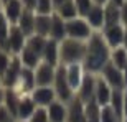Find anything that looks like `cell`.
Wrapping results in <instances>:
<instances>
[{
    "mask_svg": "<svg viewBox=\"0 0 127 122\" xmlns=\"http://www.w3.org/2000/svg\"><path fill=\"white\" fill-rule=\"evenodd\" d=\"M111 46L104 40L102 33L96 31L93 36L86 41V56L83 66L88 73L99 74L104 69V66L111 61Z\"/></svg>",
    "mask_w": 127,
    "mask_h": 122,
    "instance_id": "cell-1",
    "label": "cell"
},
{
    "mask_svg": "<svg viewBox=\"0 0 127 122\" xmlns=\"http://www.w3.org/2000/svg\"><path fill=\"white\" fill-rule=\"evenodd\" d=\"M86 56V41L66 38L60 43V64L69 66V64H83Z\"/></svg>",
    "mask_w": 127,
    "mask_h": 122,
    "instance_id": "cell-2",
    "label": "cell"
},
{
    "mask_svg": "<svg viewBox=\"0 0 127 122\" xmlns=\"http://www.w3.org/2000/svg\"><path fill=\"white\" fill-rule=\"evenodd\" d=\"M53 89L56 92L58 101H61L64 104L71 102L76 97V92L71 88L69 81H68V76H66V68L61 64L56 68V76H55V81H53Z\"/></svg>",
    "mask_w": 127,
    "mask_h": 122,
    "instance_id": "cell-3",
    "label": "cell"
},
{
    "mask_svg": "<svg viewBox=\"0 0 127 122\" xmlns=\"http://www.w3.org/2000/svg\"><path fill=\"white\" fill-rule=\"evenodd\" d=\"M94 33L96 31L91 28V25L88 23V20L84 17H76V18L66 22V35H68V38L79 40V41H88Z\"/></svg>",
    "mask_w": 127,
    "mask_h": 122,
    "instance_id": "cell-4",
    "label": "cell"
},
{
    "mask_svg": "<svg viewBox=\"0 0 127 122\" xmlns=\"http://www.w3.org/2000/svg\"><path fill=\"white\" fill-rule=\"evenodd\" d=\"M27 38H28V36H27V35H25L17 25H12L3 51L10 53L12 56H18L20 53H22V50L25 48V45H27Z\"/></svg>",
    "mask_w": 127,
    "mask_h": 122,
    "instance_id": "cell-5",
    "label": "cell"
},
{
    "mask_svg": "<svg viewBox=\"0 0 127 122\" xmlns=\"http://www.w3.org/2000/svg\"><path fill=\"white\" fill-rule=\"evenodd\" d=\"M99 76L107 83L112 89H126V83H124V74L122 69H119L117 66H114L111 61L104 66V69L99 73Z\"/></svg>",
    "mask_w": 127,
    "mask_h": 122,
    "instance_id": "cell-6",
    "label": "cell"
},
{
    "mask_svg": "<svg viewBox=\"0 0 127 122\" xmlns=\"http://www.w3.org/2000/svg\"><path fill=\"white\" fill-rule=\"evenodd\" d=\"M96 81H97V74L86 73L81 86L78 88V91H76V97L81 99L84 104L93 102V101H94V94H96Z\"/></svg>",
    "mask_w": 127,
    "mask_h": 122,
    "instance_id": "cell-7",
    "label": "cell"
},
{
    "mask_svg": "<svg viewBox=\"0 0 127 122\" xmlns=\"http://www.w3.org/2000/svg\"><path fill=\"white\" fill-rule=\"evenodd\" d=\"M35 88H36L35 69H30V68H25L23 66L18 81H17L15 88H12V89H15L18 94H22V96H28V94H32V91L35 89Z\"/></svg>",
    "mask_w": 127,
    "mask_h": 122,
    "instance_id": "cell-8",
    "label": "cell"
},
{
    "mask_svg": "<svg viewBox=\"0 0 127 122\" xmlns=\"http://www.w3.org/2000/svg\"><path fill=\"white\" fill-rule=\"evenodd\" d=\"M102 36L106 40L111 50H116V48L122 46L124 43V33H126V27L122 23H117V25H109V27H104L102 31Z\"/></svg>",
    "mask_w": 127,
    "mask_h": 122,
    "instance_id": "cell-9",
    "label": "cell"
},
{
    "mask_svg": "<svg viewBox=\"0 0 127 122\" xmlns=\"http://www.w3.org/2000/svg\"><path fill=\"white\" fill-rule=\"evenodd\" d=\"M30 96H32V99L35 101V104H36L38 107H48V106H51L55 101H58L53 86H36V88L32 91Z\"/></svg>",
    "mask_w": 127,
    "mask_h": 122,
    "instance_id": "cell-10",
    "label": "cell"
},
{
    "mask_svg": "<svg viewBox=\"0 0 127 122\" xmlns=\"http://www.w3.org/2000/svg\"><path fill=\"white\" fill-rule=\"evenodd\" d=\"M22 69H23V64H22L20 58L13 56L12 58V63H10V68L5 71V74L2 76V88H5V89L15 88V84H17V81H18V78H20Z\"/></svg>",
    "mask_w": 127,
    "mask_h": 122,
    "instance_id": "cell-11",
    "label": "cell"
},
{
    "mask_svg": "<svg viewBox=\"0 0 127 122\" xmlns=\"http://www.w3.org/2000/svg\"><path fill=\"white\" fill-rule=\"evenodd\" d=\"M56 68L58 66H51L41 61L40 66L35 69L36 86H53V81H55V76H56Z\"/></svg>",
    "mask_w": 127,
    "mask_h": 122,
    "instance_id": "cell-12",
    "label": "cell"
},
{
    "mask_svg": "<svg viewBox=\"0 0 127 122\" xmlns=\"http://www.w3.org/2000/svg\"><path fill=\"white\" fill-rule=\"evenodd\" d=\"M41 61L51 66H60V41L48 38L45 50L41 53Z\"/></svg>",
    "mask_w": 127,
    "mask_h": 122,
    "instance_id": "cell-13",
    "label": "cell"
},
{
    "mask_svg": "<svg viewBox=\"0 0 127 122\" xmlns=\"http://www.w3.org/2000/svg\"><path fill=\"white\" fill-rule=\"evenodd\" d=\"M36 109L38 106L35 104V101L32 99L30 94L22 96V101H20V106H18V114H17V122H28Z\"/></svg>",
    "mask_w": 127,
    "mask_h": 122,
    "instance_id": "cell-14",
    "label": "cell"
},
{
    "mask_svg": "<svg viewBox=\"0 0 127 122\" xmlns=\"http://www.w3.org/2000/svg\"><path fill=\"white\" fill-rule=\"evenodd\" d=\"M112 88L106 83V81L97 74V81H96V94H94V101L102 107V106H107L111 102V97H112Z\"/></svg>",
    "mask_w": 127,
    "mask_h": 122,
    "instance_id": "cell-15",
    "label": "cell"
},
{
    "mask_svg": "<svg viewBox=\"0 0 127 122\" xmlns=\"http://www.w3.org/2000/svg\"><path fill=\"white\" fill-rule=\"evenodd\" d=\"M66 122H86V104L74 97L68 102V121Z\"/></svg>",
    "mask_w": 127,
    "mask_h": 122,
    "instance_id": "cell-16",
    "label": "cell"
},
{
    "mask_svg": "<svg viewBox=\"0 0 127 122\" xmlns=\"http://www.w3.org/2000/svg\"><path fill=\"white\" fill-rule=\"evenodd\" d=\"M84 18L88 20V23L91 25V28L94 30V31H102L104 27H106V17H104L102 5H94Z\"/></svg>",
    "mask_w": 127,
    "mask_h": 122,
    "instance_id": "cell-17",
    "label": "cell"
},
{
    "mask_svg": "<svg viewBox=\"0 0 127 122\" xmlns=\"http://www.w3.org/2000/svg\"><path fill=\"white\" fill-rule=\"evenodd\" d=\"M66 68V76H68V81H69L71 88L74 89V92L78 91V88L81 86L83 79H84V76L88 71L84 69V66L81 64H69V66H64Z\"/></svg>",
    "mask_w": 127,
    "mask_h": 122,
    "instance_id": "cell-18",
    "label": "cell"
},
{
    "mask_svg": "<svg viewBox=\"0 0 127 122\" xmlns=\"http://www.w3.org/2000/svg\"><path fill=\"white\" fill-rule=\"evenodd\" d=\"M23 10L25 7L20 0H10V2L3 3V15L12 25H17V22L20 20V17L23 13Z\"/></svg>",
    "mask_w": 127,
    "mask_h": 122,
    "instance_id": "cell-19",
    "label": "cell"
},
{
    "mask_svg": "<svg viewBox=\"0 0 127 122\" xmlns=\"http://www.w3.org/2000/svg\"><path fill=\"white\" fill-rule=\"evenodd\" d=\"M50 122H66L68 121V104L61 101H55L51 106L46 107Z\"/></svg>",
    "mask_w": 127,
    "mask_h": 122,
    "instance_id": "cell-20",
    "label": "cell"
},
{
    "mask_svg": "<svg viewBox=\"0 0 127 122\" xmlns=\"http://www.w3.org/2000/svg\"><path fill=\"white\" fill-rule=\"evenodd\" d=\"M53 25V15H35V35L50 38Z\"/></svg>",
    "mask_w": 127,
    "mask_h": 122,
    "instance_id": "cell-21",
    "label": "cell"
},
{
    "mask_svg": "<svg viewBox=\"0 0 127 122\" xmlns=\"http://www.w3.org/2000/svg\"><path fill=\"white\" fill-rule=\"evenodd\" d=\"M35 12L33 10H23V13L20 17V20L17 22V27H18L22 31L27 35V36H32L35 35Z\"/></svg>",
    "mask_w": 127,
    "mask_h": 122,
    "instance_id": "cell-22",
    "label": "cell"
},
{
    "mask_svg": "<svg viewBox=\"0 0 127 122\" xmlns=\"http://www.w3.org/2000/svg\"><path fill=\"white\" fill-rule=\"evenodd\" d=\"M50 38H51V40H56V41H60V43L68 38V35H66V20H63L61 17L56 15V13H53V25H51Z\"/></svg>",
    "mask_w": 127,
    "mask_h": 122,
    "instance_id": "cell-23",
    "label": "cell"
},
{
    "mask_svg": "<svg viewBox=\"0 0 127 122\" xmlns=\"http://www.w3.org/2000/svg\"><path fill=\"white\" fill-rule=\"evenodd\" d=\"M20 101H22V94H18L15 89H5V101L3 106L10 111V114L17 119V114H18V106Z\"/></svg>",
    "mask_w": 127,
    "mask_h": 122,
    "instance_id": "cell-24",
    "label": "cell"
},
{
    "mask_svg": "<svg viewBox=\"0 0 127 122\" xmlns=\"http://www.w3.org/2000/svg\"><path fill=\"white\" fill-rule=\"evenodd\" d=\"M18 58H20V61H22V64H23L25 68H30V69H36L38 66H40V63H41V56L36 55L35 51H32V50L27 48V46L22 50Z\"/></svg>",
    "mask_w": 127,
    "mask_h": 122,
    "instance_id": "cell-25",
    "label": "cell"
},
{
    "mask_svg": "<svg viewBox=\"0 0 127 122\" xmlns=\"http://www.w3.org/2000/svg\"><path fill=\"white\" fill-rule=\"evenodd\" d=\"M55 13L60 15L63 20H66V22H69V20L76 18V17H79V13H78V7H76L74 0H69V2H66V3L60 5V7L55 10Z\"/></svg>",
    "mask_w": 127,
    "mask_h": 122,
    "instance_id": "cell-26",
    "label": "cell"
},
{
    "mask_svg": "<svg viewBox=\"0 0 127 122\" xmlns=\"http://www.w3.org/2000/svg\"><path fill=\"white\" fill-rule=\"evenodd\" d=\"M104 17H106V27L121 23V7L111 3V2L106 3L104 5Z\"/></svg>",
    "mask_w": 127,
    "mask_h": 122,
    "instance_id": "cell-27",
    "label": "cell"
},
{
    "mask_svg": "<svg viewBox=\"0 0 127 122\" xmlns=\"http://www.w3.org/2000/svg\"><path fill=\"white\" fill-rule=\"evenodd\" d=\"M109 106L117 112L121 119H124V89H114Z\"/></svg>",
    "mask_w": 127,
    "mask_h": 122,
    "instance_id": "cell-28",
    "label": "cell"
},
{
    "mask_svg": "<svg viewBox=\"0 0 127 122\" xmlns=\"http://www.w3.org/2000/svg\"><path fill=\"white\" fill-rule=\"evenodd\" d=\"M46 41H48V38H45V36H40V35H32V36L27 38V45H25V46L30 48L32 51H35L36 55H40V56H41V53H43V50H45Z\"/></svg>",
    "mask_w": 127,
    "mask_h": 122,
    "instance_id": "cell-29",
    "label": "cell"
},
{
    "mask_svg": "<svg viewBox=\"0 0 127 122\" xmlns=\"http://www.w3.org/2000/svg\"><path fill=\"white\" fill-rule=\"evenodd\" d=\"M111 63L117 66L119 69H124L127 66V50L124 46H119L111 51Z\"/></svg>",
    "mask_w": 127,
    "mask_h": 122,
    "instance_id": "cell-30",
    "label": "cell"
},
{
    "mask_svg": "<svg viewBox=\"0 0 127 122\" xmlns=\"http://www.w3.org/2000/svg\"><path fill=\"white\" fill-rule=\"evenodd\" d=\"M10 28H12V23L7 20L3 12H0V50H5V43H7V38H8Z\"/></svg>",
    "mask_w": 127,
    "mask_h": 122,
    "instance_id": "cell-31",
    "label": "cell"
},
{
    "mask_svg": "<svg viewBox=\"0 0 127 122\" xmlns=\"http://www.w3.org/2000/svg\"><path fill=\"white\" fill-rule=\"evenodd\" d=\"M101 122H122V119L117 116V112L114 111L111 106H102L101 107V116H99Z\"/></svg>",
    "mask_w": 127,
    "mask_h": 122,
    "instance_id": "cell-32",
    "label": "cell"
},
{
    "mask_svg": "<svg viewBox=\"0 0 127 122\" xmlns=\"http://www.w3.org/2000/svg\"><path fill=\"white\" fill-rule=\"evenodd\" d=\"M35 13H38V15H53L55 13V3H53V0H38Z\"/></svg>",
    "mask_w": 127,
    "mask_h": 122,
    "instance_id": "cell-33",
    "label": "cell"
},
{
    "mask_svg": "<svg viewBox=\"0 0 127 122\" xmlns=\"http://www.w3.org/2000/svg\"><path fill=\"white\" fill-rule=\"evenodd\" d=\"M76 7H78V13L79 17H86V15L89 13V10L94 7V0H74Z\"/></svg>",
    "mask_w": 127,
    "mask_h": 122,
    "instance_id": "cell-34",
    "label": "cell"
},
{
    "mask_svg": "<svg viewBox=\"0 0 127 122\" xmlns=\"http://www.w3.org/2000/svg\"><path fill=\"white\" fill-rule=\"evenodd\" d=\"M12 55L7 51H3V50H0V78L5 74V71L10 68V63H12Z\"/></svg>",
    "mask_w": 127,
    "mask_h": 122,
    "instance_id": "cell-35",
    "label": "cell"
},
{
    "mask_svg": "<svg viewBox=\"0 0 127 122\" xmlns=\"http://www.w3.org/2000/svg\"><path fill=\"white\" fill-rule=\"evenodd\" d=\"M28 122H50V117H48V111H46V107H38Z\"/></svg>",
    "mask_w": 127,
    "mask_h": 122,
    "instance_id": "cell-36",
    "label": "cell"
},
{
    "mask_svg": "<svg viewBox=\"0 0 127 122\" xmlns=\"http://www.w3.org/2000/svg\"><path fill=\"white\" fill-rule=\"evenodd\" d=\"M0 122H17V119L10 114V111L5 106H0Z\"/></svg>",
    "mask_w": 127,
    "mask_h": 122,
    "instance_id": "cell-37",
    "label": "cell"
},
{
    "mask_svg": "<svg viewBox=\"0 0 127 122\" xmlns=\"http://www.w3.org/2000/svg\"><path fill=\"white\" fill-rule=\"evenodd\" d=\"M22 3H23V7L27 10H36V5H38V0H20Z\"/></svg>",
    "mask_w": 127,
    "mask_h": 122,
    "instance_id": "cell-38",
    "label": "cell"
},
{
    "mask_svg": "<svg viewBox=\"0 0 127 122\" xmlns=\"http://www.w3.org/2000/svg\"><path fill=\"white\" fill-rule=\"evenodd\" d=\"M121 23L127 27V2L121 7Z\"/></svg>",
    "mask_w": 127,
    "mask_h": 122,
    "instance_id": "cell-39",
    "label": "cell"
},
{
    "mask_svg": "<svg viewBox=\"0 0 127 122\" xmlns=\"http://www.w3.org/2000/svg\"><path fill=\"white\" fill-rule=\"evenodd\" d=\"M124 117H127V88L124 89Z\"/></svg>",
    "mask_w": 127,
    "mask_h": 122,
    "instance_id": "cell-40",
    "label": "cell"
},
{
    "mask_svg": "<svg viewBox=\"0 0 127 122\" xmlns=\"http://www.w3.org/2000/svg\"><path fill=\"white\" fill-rule=\"evenodd\" d=\"M3 101H5V88L0 86V106H3Z\"/></svg>",
    "mask_w": 127,
    "mask_h": 122,
    "instance_id": "cell-41",
    "label": "cell"
},
{
    "mask_svg": "<svg viewBox=\"0 0 127 122\" xmlns=\"http://www.w3.org/2000/svg\"><path fill=\"white\" fill-rule=\"evenodd\" d=\"M109 2H111V3H114V5H117V7H122L127 0H109Z\"/></svg>",
    "mask_w": 127,
    "mask_h": 122,
    "instance_id": "cell-42",
    "label": "cell"
},
{
    "mask_svg": "<svg viewBox=\"0 0 127 122\" xmlns=\"http://www.w3.org/2000/svg\"><path fill=\"white\" fill-rule=\"evenodd\" d=\"M66 2H69V0H53V3H55V10L60 7V5H63V3H66Z\"/></svg>",
    "mask_w": 127,
    "mask_h": 122,
    "instance_id": "cell-43",
    "label": "cell"
},
{
    "mask_svg": "<svg viewBox=\"0 0 127 122\" xmlns=\"http://www.w3.org/2000/svg\"><path fill=\"white\" fill-rule=\"evenodd\" d=\"M94 3L96 5H102V7H104L106 3H109V0H94Z\"/></svg>",
    "mask_w": 127,
    "mask_h": 122,
    "instance_id": "cell-44",
    "label": "cell"
},
{
    "mask_svg": "<svg viewBox=\"0 0 127 122\" xmlns=\"http://www.w3.org/2000/svg\"><path fill=\"white\" fill-rule=\"evenodd\" d=\"M122 74H124V83H126V88H127V66L122 69Z\"/></svg>",
    "mask_w": 127,
    "mask_h": 122,
    "instance_id": "cell-45",
    "label": "cell"
},
{
    "mask_svg": "<svg viewBox=\"0 0 127 122\" xmlns=\"http://www.w3.org/2000/svg\"><path fill=\"white\" fill-rule=\"evenodd\" d=\"M122 46L127 50V27H126V33H124V43H122Z\"/></svg>",
    "mask_w": 127,
    "mask_h": 122,
    "instance_id": "cell-46",
    "label": "cell"
},
{
    "mask_svg": "<svg viewBox=\"0 0 127 122\" xmlns=\"http://www.w3.org/2000/svg\"><path fill=\"white\" fill-rule=\"evenodd\" d=\"M0 12H3V0H0Z\"/></svg>",
    "mask_w": 127,
    "mask_h": 122,
    "instance_id": "cell-47",
    "label": "cell"
},
{
    "mask_svg": "<svg viewBox=\"0 0 127 122\" xmlns=\"http://www.w3.org/2000/svg\"><path fill=\"white\" fill-rule=\"evenodd\" d=\"M86 122H101L99 119H94V121H86Z\"/></svg>",
    "mask_w": 127,
    "mask_h": 122,
    "instance_id": "cell-48",
    "label": "cell"
},
{
    "mask_svg": "<svg viewBox=\"0 0 127 122\" xmlns=\"http://www.w3.org/2000/svg\"><path fill=\"white\" fill-rule=\"evenodd\" d=\"M122 122H127V117H124V119H122Z\"/></svg>",
    "mask_w": 127,
    "mask_h": 122,
    "instance_id": "cell-49",
    "label": "cell"
},
{
    "mask_svg": "<svg viewBox=\"0 0 127 122\" xmlns=\"http://www.w3.org/2000/svg\"><path fill=\"white\" fill-rule=\"evenodd\" d=\"M0 86H2V78H0Z\"/></svg>",
    "mask_w": 127,
    "mask_h": 122,
    "instance_id": "cell-50",
    "label": "cell"
},
{
    "mask_svg": "<svg viewBox=\"0 0 127 122\" xmlns=\"http://www.w3.org/2000/svg\"><path fill=\"white\" fill-rule=\"evenodd\" d=\"M5 2H10V0H3V3H5Z\"/></svg>",
    "mask_w": 127,
    "mask_h": 122,
    "instance_id": "cell-51",
    "label": "cell"
}]
</instances>
